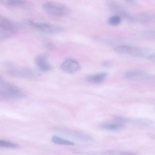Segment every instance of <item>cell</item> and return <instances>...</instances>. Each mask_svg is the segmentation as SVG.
<instances>
[{
    "label": "cell",
    "instance_id": "1",
    "mask_svg": "<svg viewBox=\"0 0 155 155\" xmlns=\"http://www.w3.org/2000/svg\"><path fill=\"white\" fill-rule=\"evenodd\" d=\"M3 66L7 73L13 77L34 80L41 76L40 73L38 71L28 68L18 67L12 62H5Z\"/></svg>",
    "mask_w": 155,
    "mask_h": 155
},
{
    "label": "cell",
    "instance_id": "2",
    "mask_svg": "<svg viewBox=\"0 0 155 155\" xmlns=\"http://www.w3.org/2000/svg\"><path fill=\"white\" fill-rule=\"evenodd\" d=\"M43 8L48 13L54 16L62 17L68 15L70 8L62 4L54 2H48L43 5Z\"/></svg>",
    "mask_w": 155,
    "mask_h": 155
},
{
    "label": "cell",
    "instance_id": "3",
    "mask_svg": "<svg viewBox=\"0 0 155 155\" xmlns=\"http://www.w3.org/2000/svg\"><path fill=\"white\" fill-rule=\"evenodd\" d=\"M28 24L38 31L46 34H53L60 33L64 30L60 26L47 23H38L32 20L27 21Z\"/></svg>",
    "mask_w": 155,
    "mask_h": 155
},
{
    "label": "cell",
    "instance_id": "4",
    "mask_svg": "<svg viewBox=\"0 0 155 155\" xmlns=\"http://www.w3.org/2000/svg\"><path fill=\"white\" fill-rule=\"evenodd\" d=\"M49 54L44 52L38 55L35 58V63L41 71L47 72L51 69V65L48 61Z\"/></svg>",
    "mask_w": 155,
    "mask_h": 155
},
{
    "label": "cell",
    "instance_id": "5",
    "mask_svg": "<svg viewBox=\"0 0 155 155\" xmlns=\"http://www.w3.org/2000/svg\"><path fill=\"white\" fill-rule=\"evenodd\" d=\"M27 95V93L23 90L19 92H14L0 88V101L21 99L26 97Z\"/></svg>",
    "mask_w": 155,
    "mask_h": 155
},
{
    "label": "cell",
    "instance_id": "6",
    "mask_svg": "<svg viewBox=\"0 0 155 155\" xmlns=\"http://www.w3.org/2000/svg\"><path fill=\"white\" fill-rule=\"evenodd\" d=\"M62 70L64 72L70 74H73L78 71L81 67L76 61L71 59L65 60L61 66Z\"/></svg>",
    "mask_w": 155,
    "mask_h": 155
},
{
    "label": "cell",
    "instance_id": "7",
    "mask_svg": "<svg viewBox=\"0 0 155 155\" xmlns=\"http://www.w3.org/2000/svg\"><path fill=\"white\" fill-rule=\"evenodd\" d=\"M124 76L126 78L129 80L148 79L150 77V74L147 72L138 70L127 71L125 73Z\"/></svg>",
    "mask_w": 155,
    "mask_h": 155
},
{
    "label": "cell",
    "instance_id": "8",
    "mask_svg": "<svg viewBox=\"0 0 155 155\" xmlns=\"http://www.w3.org/2000/svg\"><path fill=\"white\" fill-rule=\"evenodd\" d=\"M16 30L12 27L0 24V40H7L12 38Z\"/></svg>",
    "mask_w": 155,
    "mask_h": 155
},
{
    "label": "cell",
    "instance_id": "9",
    "mask_svg": "<svg viewBox=\"0 0 155 155\" xmlns=\"http://www.w3.org/2000/svg\"><path fill=\"white\" fill-rule=\"evenodd\" d=\"M153 53L147 49L137 47H130L128 54L136 57L146 58L148 59Z\"/></svg>",
    "mask_w": 155,
    "mask_h": 155
},
{
    "label": "cell",
    "instance_id": "10",
    "mask_svg": "<svg viewBox=\"0 0 155 155\" xmlns=\"http://www.w3.org/2000/svg\"><path fill=\"white\" fill-rule=\"evenodd\" d=\"M107 76V73L100 72L88 76L87 79L90 82L95 84H98L103 81Z\"/></svg>",
    "mask_w": 155,
    "mask_h": 155
},
{
    "label": "cell",
    "instance_id": "11",
    "mask_svg": "<svg viewBox=\"0 0 155 155\" xmlns=\"http://www.w3.org/2000/svg\"><path fill=\"white\" fill-rule=\"evenodd\" d=\"M3 4L10 6L27 7L28 4L25 0H0Z\"/></svg>",
    "mask_w": 155,
    "mask_h": 155
},
{
    "label": "cell",
    "instance_id": "12",
    "mask_svg": "<svg viewBox=\"0 0 155 155\" xmlns=\"http://www.w3.org/2000/svg\"><path fill=\"white\" fill-rule=\"evenodd\" d=\"M123 125L116 123H106L102 124L100 125L101 128L106 130L116 131L122 128Z\"/></svg>",
    "mask_w": 155,
    "mask_h": 155
},
{
    "label": "cell",
    "instance_id": "13",
    "mask_svg": "<svg viewBox=\"0 0 155 155\" xmlns=\"http://www.w3.org/2000/svg\"><path fill=\"white\" fill-rule=\"evenodd\" d=\"M0 24L12 27L16 29L21 28V26L19 24L0 15Z\"/></svg>",
    "mask_w": 155,
    "mask_h": 155
},
{
    "label": "cell",
    "instance_id": "14",
    "mask_svg": "<svg viewBox=\"0 0 155 155\" xmlns=\"http://www.w3.org/2000/svg\"><path fill=\"white\" fill-rule=\"evenodd\" d=\"M51 140L53 143L56 144L68 145H74V142L56 135L52 137Z\"/></svg>",
    "mask_w": 155,
    "mask_h": 155
},
{
    "label": "cell",
    "instance_id": "15",
    "mask_svg": "<svg viewBox=\"0 0 155 155\" xmlns=\"http://www.w3.org/2000/svg\"><path fill=\"white\" fill-rule=\"evenodd\" d=\"M152 16L148 14L143 13L135 17V20L142 23H148L152 20Z\"/></svg>",
    "mask_w": 155,
    "mask_h": 155
},
{
    "label": "cell",
    "instance_id": "16",
    "mask_svg": "<svg viewBox=\"0 0 155 155\" xmlns=\"http://www.w3.org/2000/svg\"><path fill=\"white\" fill-rule=\"evenodd\" d=\"M19 147V145L16 143L0 139V147L15 149L18 148Z\"/></svg>",
    "mask_w": 155,
    "mask_h": 155
},
{
    "label": "cell",
    "instance_id": "17",
    "mask_svg": "<svg viewBox=\"0 0 155 155\" xmlns=\"http://www.w3.org/2000/svg\"><path fill=\"white\" fill-rule=\"evenodd\" d=\"M130 46L126 45H117L114 48V50L117 52L125 54H128Z\"/></svg>",
    "mask_w": 155,
    "mask_h": 155
},
{
    "label": "cell",
    "instance_id": "18",
    "mask_svg": "<svg viewBox=\"0 0 155 155\" xmlns=\"http://www.w3.org/2000/svg\"><path fill=\"white\" fill-rule=\"evenodd\" d=\"M121 18L118 15H114L109 17L107 20V22L110 25L113 26L117 25L120 24Z\"/></svg>",
    "mask_w": 155,
    "mask_h": 155
},
{
    "label": "cell",
    "instance_id": "19",
    "mask_svg": "<svg viewBox=\"0 0 155 155\" xmlns=\"http://www.w3.org/2000/svg\"><path fill=\"white\" fill-rule=\"evenodd\" d=\"M141 34L143 37L147 38H153L155 37V32L153 31H146L141 33Z\"/></svg>",
    "mask_w": 155,
    "mask_h": 155
},
{
    "label": "cell",
    "instance_id": "20",
    "mask_svg": "<svg viewBox=\"0 0 155 155\" xmlns=\"http://www.w3.org/2000/svg\"><path fill=\"white\" fill-rule=\"evenodd\" d=\"M101 66L105 68H110L112 65V63L110 61L104 60L102 61L101 63Z\"/></svg>",
    "mask_w": 155,
    "mask_h": 155
},
{
    "label": "cell",
    "instance_id": "21",
    "mask_svg": "<svg viewBox=\"0 0 155 155\" xmlns=\"http://www.w3.org/2000/svg\"><path fill=\"white\" fill-rule=\"evenodd\" d=\"M148 59L152 62H154L155 61V55L154 53H153L148 57Z\"/></svg>",
    "mask_w": 155,
    "mask_h": 155
},
{
    "label": "cell",
    "instance_id": "22",
    "mask_svg": "<svg viewBox=\"0 0 155 155\" xmlns=\"http://www.w3.org/2000/svg\"><path fill=\"white\" fill-rule=\"evenodd\" d=\"M127 1L128 2H133L135 1V0H125Z\"/></svg>",
    "mask_w": 155,
    "mask_h": 155
}]
</instances>
